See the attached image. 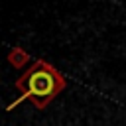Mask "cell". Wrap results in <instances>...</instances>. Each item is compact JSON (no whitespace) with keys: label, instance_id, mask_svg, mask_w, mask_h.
Segmentation results:
<instances>
[{"label":"cell","instance_id":"2","mask_svg":"<svg viewBox=\"0 0 126 126\" xmlns=\"http://www.w3.org/2000/svg\"><path fill=\"white\" fill-rule=\"evenodd\" d=\"M30 61H32V55H30L26 49H22V47H12V49L8 51V63H10L12 67H16V69L26 67Z\"/></svg>","mask_w":126,"mask_h":126},{"label":"cell","instance_id":"1","mask_svg":"<svg viewBox=\"0 0 126 126\" xmlns=\"http://www.w3.org/2000/svg\"><path fill=\"white\" fill-rule=\"evenodd\" d=\"M65 87V77L43 59H35L16 81V89L22 93V98L32 100L37 108H45Z\"/></svg>","mask_w":126,"mask_h":126}]
</instances>
